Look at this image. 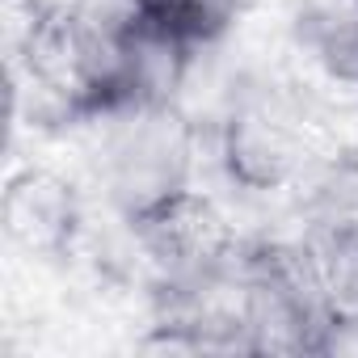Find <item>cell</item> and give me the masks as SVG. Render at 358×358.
<instances>
[{"label": "cell", "mask_w": 358, "mask_h": 358, "mask_svg": "<svg viewBox=\"0 0 358 358\" xmlns=\"http://www.w3.org/2000/svg\"><path fill=\"white\" fill-rule=\"evenodd\" d=\"M89 127L93 186L122 224L139 228L194 199L203 127L182 106H118Z\"/></svg>", "instance_id": "1"}, {"label": "cell", "mask_w": 358, "mask_h": 358, "mask_svg": "<svg viewBox=\"0 0 358 358\" xmlns=\"http://www.w3.org/2000/svg\"><path fill=\"white\" fill-rule=\"evenodd\" d=\"M211 139L228 182L257 199L295 194L308 169L320 160L316 122L303 97L257 76H245V85L232 93L211 127Z\"/></svg>", "instance_id": "2"}, {"label": "cell", "mask_w": 358, "mask_h": 358, "mask_svg": "<svg viewBox=\"0 0 358 358\" xmlns=\"http://www.w3.org/2000/svg\"><path fill=\"white\" fill-rule=\"evenodd\" d=\"M232 312L249 354H320L329 308L312 282L303 245L236 249Z\"/></svg>", "instance_id": "3"}, {"label": "cell", "mask_w": 358, "mask_h": 358, "mask_svg": "<svg viewBox=\"0 0 358 358\" xmlns=\"http://www.w3.org/2000/svg\"><path fill=\"white\" fill-rule=\"evenodd\" d=\"M80 224H85L80 194L55 169L30 164L9 177L5 203H0V228H5V241L26 257L51 262L72 253Z\"/></svg>", "instance_id": "4"}, {"label": "cell", "mask_w": 358, "mask_h": 358, "mask_svg": "<svg viewBox=\"0 0 358 358\" xmlns=\"http://www.w3.org/2000/svg\"><path fill=\"white\" fill-rule=\"evenodd\" d=\"M291 38L329 85L358 93V0H291Z\"/></svg>", "instance_id": "5"}, {"label": "cell", "mask_w": 358, "mask_h": 358, "mask_svg": "<svg viewBox=\"0 0 358 358\" xmlns=\"http://www.w3.org/2000/svg\"><path fill=\"white\" fill-rule=\"evenodd\" d=\"M295 194L308 232L358 228V152H320Z\"/></svg>", "instance_id": "6"}, {"label": "cell", "mask_w": 358, "mask_h": 358, "mask_svg": "<svg viewBox=\"0 0 358 358\" xmlns=\"http://www.w3.org/2000/svg\"><path fill=\"white\" fill-rule=\"evenodd\" d=\"M303 257H308L312 282L329 308V320L358 316V228L308 232Z\"/></svg>", "instance_id": "7"}, {"label": "cell", "mask_w": 358, "mask_h": 358, "mask_svg": "<svg viewBox=\"0 0 358 358\" xmlns=\"http://www.w3.org/2000/svg\"><path fill=\"white\" fill-rule=\"evenodd\" d=\"M131 5H135L139 22H148L152 30L203 51V47H220L228 38L245 0H131Z\"/></svg>", "instance_id": "8"}]
</instances>
